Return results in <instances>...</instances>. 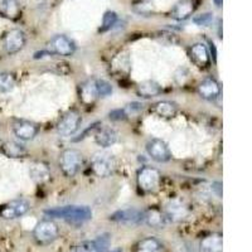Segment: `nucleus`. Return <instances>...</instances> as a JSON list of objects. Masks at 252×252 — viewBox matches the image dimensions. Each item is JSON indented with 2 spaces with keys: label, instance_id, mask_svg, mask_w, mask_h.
<instances>
[{
  "label": "nucleus",
  "instance_id": "obj_1",
  "mask_svg": "<svg viewBox=\"0 0 252 252\" xmlns=\"http://www.w3.org/2000/svg\"><path fill=\"white\" fill-rule=\"evenodd\" d=\"M48 217L67 220L71 223H83L92 218V211L87 206H63L44 211Z\"/></svg>",
  "mask_w": 252,
  "mask_h": 252
},
{
  "label": "nucleus",
  "instance_id": "obj_2",
  "mask_svg": "<svg viewBox=\"0 0 252 252\" xmlns=\"http://www.w3.org/2000/svg\"><path fill=\"white\" fill-rule=\"evenodd\" d=\"M83 157L78 150L67 149L62 153L60 159V168L66 177H75L82 166Z\"/></svg>",
  "mask_w": 252,
  "mask_h": 252
},
{
  "label": "nucleus",
  "instance_id": "obj_3",
  "mask_svg": "<svg viewBox=\"0 0 252 252\" xmlns=\"http://www.w3.org/2000/svg\"><path fill=\"white\" fill-rule=\"evenodd\" d=\"M60 229L52 220H43L38 222L33 231V237L38 245H49L57 240Z\"/></svg>",
  "mask_w": 252,
  "mask_h": 252
},
{
  "label": "nucleus",
  "instance_id": "obj_4",
  "mask_svg": "<svg viewBox=\"0 0 252 252\" xmlns=\"http://www.w3.org/2000/svg\"><path fill=\"white\" fill-rule=\"evenodd\" d=\"M115 159L111 154H106V153H97L92 158V170L97 177L106 178L112 174L115 170Z\"/></svg>",
  "mask_w": 252,
  "mask_h": 252
},
{
  "label": "nucleus",
  "instance_id": "obj_5",
  "mask_svg": "<svg viewBox=\"0 0 252 252\" xmlns=\"http://www.w3.org/2000/svg\"><path fill=\"white\" fill-rule=\"evenodd\" d=\"M160 183V173L159 170L145 166L138 173V186L144 192H154Z\"/></svg>",
  "mask_w": 252,
  "mask_h": 252
},
{
  "label": "nucleus",
  "instance_id": "obj_6",
  "mask_svg": "<svg viewBox=\"0 0 252 252\" xmlns=\"http://www.w3.org/2000/svg\"><path fill=\"white\" fill-rule=\"evenodd\" d=\"M49 53L52 55L62 56V57H68L72 56L76 51V46L73 40L63 34L55 35L49 42Z\"/></svg>",
  "mask_w": 252,
  "mask_h": 252
},
{
  "label": "nucleus",
  "instance_id": "obj_7",
  "mask_svg": "<svg viewBox=\"0 0 252 252\" xmlns=\"http://www.w3.org/2000/svg\"><path fill=\"white\" fill-rule=\"evenodd\" d=\"M146 152L153 160L158 163H166L172 159V153L169 148L160 139H152L146 144Z\"/></svg>",
  "mask_w": 252,
  "mask_h": 252
},
{
  "label": "nucleus",
  "instance_id": "obj_8",
  "mask_svg": "<svg viewBox=\"0 0 252 252\" xmlns=\"http://www.w3.org/2000/svg\"><path fill=\"white\" fill-rule=\"evenodd\" d=\"M81 115L77 111H69L66 115H63L60 123L57 125V131L61 136H71L78 130L81 125Z\"/></svg>",
  "mask_w": 252,
  "mask_h": 252
},
{
  "label": "nucleus",
  "instance_id": "obj_9",
  "mask_svg": "<svg viewBox=\"0 0 252 252\" xmlns=\"http://www.w3.org/2000/svg\"><path fill=\"white\" fill-rule=\"evenodd\" d=\"M110 220H114V222H118V223L132 226V224L143 223L144 212L138 208L119 209V211H116V212L110 216Z\"/></svg>",
  "mask_w": 252,
  "mask_h": 252
},
{
  "label": "nucleus",
  "instance_id": "obj_10",
  "mask_svg": "<svg viewBox=\"0 0 252 252\" xmlns=\"http://www.w3.org/2000/svg\"><path fill=\"white\" fill-rule=\"evenodd\" d=\"M26 42V34H24L23 31L12 29V31L6 33L5 38H4V48H5L6 53L14 55V53H18V52L24 48Z\"/></svg>",
  "mask_w": 252,
  "mask_h": 252
},
{
  "label": "nucleus",
  "instance_id": "obj_11",
  "mask_svg": "<svg viewBox=\"0 0 252 252\" xmlns=\"http://www.w3.org/2000/svg\"><path fill=\"white\" fill-rule=\"evenodd\" d=\"M13 132L18 139L23 141L33 140L39 132L37 124L27 120H18L13 124Z\"/></svg>",
  "mask_w": 252,
  "mask_h": 252
},
{
  "label": "nucleus",
  "instance_id": "obj_12",
  "mask_svg": "<svg viewBox=\"0 0 252 252\" xmlns=\"http://www.w3.org/2000/svg\"><path fill=\"white\" fill-rule=\"evenodd\" d=\"M29 208L31 207H29V203L27 201H24V199H15V201H12L6 206H4L0 215L5 220H15V218H19L26 215L29 211Z\"/></svg>",
  "mask_w": 252,
  "mask_h": 252
},
{
  "label": "nucleus",
  "instance_id": "obj_13",
  "mask_svg": "<svg viewBox=\"0 0 252 252\" xmlns=\"http://www.w3.org/2000/svg\"><path fill=\"white\" fill-rule=\"evenodd\" d=\"M110 245V236L101 235L97 238L82 242L76 247L75 252H106Z\"/></svg>",
  "mask_w": 252,
  "mask_h": 252
},
{
  "label": "nucleus",
  "instance_id": "obj_14",
  "mask_svg": "<svg viewBox=\"0 0 252 252\" xmlns=\"http://www.w3.org/2000/svg\"><path fill=\"white\" fill-rule=\"evenodd\" d=\"M198 94L204 100H215L220 96V87L218 82L213 78H207L202 81L198 86Z\"/></svg>",
  "mask_w": 252,
  "mask_h": 252
},
{
  "label": "nucleus",
  "instance_id": "obj_15",
  "mask_svg": "<svg viewBox=\"0 0 252 252\" xmlns=\"http://www.w3.org/2000/svg\"><path fill=\"white\" fill-rule=\"evenodd\" d=\"M195 9L194 0H181L174 5L170 12V17L175 20H186L193 14Z\"/></svg>",
  "mask_w": 252,
  "mask_h": 252
},
{
  "label": "nucleus",
  "instance_id": "obj_16",
  "mask_svg": "<svg viewBox=\"0 0 252 252\" xmlns=\"http://www.w3.org/2000/svg\"><path fill=\"white\" fill-rule=\"evenodd\" d=\"M148 226L153 228H163L168 223V217L165 213H163L160 209L150 208L146 212H144V220Z\"/></svg>",
  "mask_w": 252,
  "mask_h": 252
},
{
  "label": "nucleus",
  "instance_id": "obj_17",
  "mask_svg": "<svg viewBox=\"0 0 252 252\" xmlns=\"http://www.w3.org/2000/svg\"><path fill=\"white\" fill-rule=\"evenodd\" d=\"M222 247H223V241L220 233L206 236L199 244L201 252H222Z\"/></svg>",
  "mask_w": 252,
  "mask_h": 252
},
{
  "label": "nucleus",
  "instance_id": "obj_18",
  "mask_svg": "<svg viewBox=\"0 0 252 252\" xmlns=\"http://www.w3.org/2000/svg\"><path fill=\"white\" fill-rule=\"evenodd\" d=\"M118 132L111 127H100L94 134V140L102 148H109L118 141Z\"/></svg>",
  "mask_w": 252,
  "mask_h": 252
},
{
  "label": "nucleus",
  "instance_id": "obj_19",
  "mask_svg": "<svg viewBox=\"0 0 252 252\" xmlns=\"http://www.w3.org/2000/svg\"><path fill=\"white\" fill-rule=\"evenodd\" d=\"M190 52V57L192 60L197 63L199 67H207L211 62V57H209L208 49L203 43H195L190 47L189 49Z\"/></svg>",
  "mask_w": 252,
  "mask_h": 252
},
{
  "label": "nucleus",
  "instance_id": "obj_20",
  "mask_svg": "<svg viewBox=\"0 0 252 252\" xmlns=\"http://www.w3.org/2000/svg\"><path fill=\"white\" fill-rule=\"evenodd\" d=\"M136 92H138V94L140 96V97H145V98L155 97V96L161 94V86L158 82H155V81L148 80L139 83Z\"/></svg>",
  "mask_w": 252,
  "mask_h": 252
},
{
  "label": "nucleus",
  "instance_id": "obj_21",
  "mask_svg": "<svg viewBox=\"0 0 252 252\" xmlns=\"http://www.w3.org/2000/svg\"><path fill=\"white\" fill-rule=\"evenodd\" d=\"M153 111L157 115L165 119L174 118L178 112V106L172 101H159L154 105Z\"/></svg>",
  "mask_w": 252,
  "mask_h": 252
},
{
  "label": "nucleus",
  "instance_id": "obj_22",
  "mask_svg": "<svg viewBox=\"0 0 252 252\" xmlns=\"http://www.w3.org/2000/svg\"><path fill=\"white\" fill-rule=\"evenodd\" d=\"M31 177L32 179L37 183H44L49 179L51 177V172H49V168L47 164L42 163V161H37L33 165L31 166Z\"/></svg>",
  "mask_w": 252,
  "mask_h": 252
},
{
  "label": "nucleus",
  "instance_id": "obj_23",
  "mask_svg": "<svg viewBox=\"0 0 252 252\" xmlns=\"http://www.w3.org/2000/svg\"><path fill=\"white\" fill-rule=\"evenodd\" d=\"M136 252H163V245L154 237H146L136 245Z\"/></svg>",
  "mask_w": 252,
  "mask_h": 252
},
{
  "label": "nucleus",
  "instance_id": "obj_24",
  "mask_svg": "<svg viewBox=\"0 0 252 252\" xmlns=\"http://www.w3.org/2000/svg\"><path fill=\"white\" fill-rule=\"evenodd\" d=\"M168 220H181L188 215V211H187L186 207L182 203H177V202H173L165 212Z\"/></svg>",
  "mask_w": 252,
  "mask_h": 252
},
{
  "label": "nucleus",
  "instance_id": "obj_25",
  "mask_svg": "<svg viewBox=\"0 0 252 252\" xmlns=\"http://www.w3.org/2000/svg\"><path fill=\"white\" fill-rule=\"evenodd\" d=\"M80 97L85 103H92L98 97L97 91H96V86H94V81L87 82L86 85H83V86L81 87Z\"/></svg>",
  "mask_w": 252,
  "mask_h": 252
},
{
  "label": "nucleus",
  "instance_id": "obj_26",
  "mask_svg": "<svg viewBox=\"0 0 252 252\" xmlns=\"http://www.w3.org/2000/svg\"><path fill=\"white\" fill-rule=\"evenodd\" d=\"M3 152L9 158H22L27 154V150L23 145L13 143V141H8L4 144Z\"/></svg>",
  "mask_w": 252,
  "mask_h": 252
},
{
  "label": "nucleus",
  "instance_id": "obj_27",
  "mask_svg": "<svg viewBox=\"0 0 252 252\" xmlns=\"http://www.w3.org/2000/svg\"><path fill=\"white\" fill-rule=\"evenodd\" d=\"M0 12L8 18H15L19 14V5L15 0H4L0 4Z\"/></svg>",
  "mask_w": 252,
  "mask_h": 252
},
{
  "label": "nucleus",
  "instance_id": "obj_28",
  "mask_svg": "<svg viewBox=\"0 0 252 252\" xmlns=\"http://www.w3.org/2000/svg\"><path fill=\"white\" fill-rule=\"evenodd\" d=\"M15 86V78L12 73H0V94L12 91Z\"/></svg>",
  "mask_w": 252,
  "mask_h": 252
},
{
  "label": "nucleus",
  "instance_id": "obj_29",
  "mask_svg": "<svg viewBox=\"0 0 252 252\" xmlns=\"http://www.w3.org/2000/svg\"><path fill=\"white\" fill-rule=\"evenodd\" d=\"M118 22V14L115 12H106L102 18V24H101L100 32H107L112 28Z\"/></svg>",
  "mask_w": 252,
  "mask_h": 252
},
{
  "label": "nucleus",
  "instance_id": "obj_30",
  "mask_svg": "<svg viewBox=\"0 0 252 252\" xmlns=\"http://www.w3.org/2000/svg\"><path fill=\"white\" fill-rule=\"evenodd\" d=\"M94 86H96L97 94L101 97H106V96H110L112 94L111 83L107 82L106 80H96L94 81Z\"/></svg>",
  "mask_w": 252,
  "mask_h": 252
},
{
  "label": "nucleus",
  "instance_id": "obj_31",
  "mask_svg": "<svg viewBox=\"0 0 252 252\" xmlns=\"http://www.w3.org/2000/svg\"><path fill=\"white\" fill-rule=\"evenodd\" d=\"M212 14L211 13H206V14H201L194 18V23L199 27H208L212 23Z\"/></svg>",
  "mask_w": 252,
  "mask_h": 252
},
{
  "label": "nucleus",
  "instance_id": "obj_32",
  "mask_svg": "<svg viewBox=\"0 0 252 252\" xmlns=\"http://www.w3.org/2000/svg\"><path fill=\"white\" fill-rule=\"evenodd\" d=\"M134 9L139 14H149L153 10V4L149 1H140L139 4H135Z\"/></svg>",
  "mask_w": 252,
  "mask_h": 252
},
{
  "label": "nucleus",
  "instance_id": "obj_33",
  "mask_svg": "<svg viewBox=\"0 0 252 252\" xmlns=\"http://www.w3.org/2000/svg\"><path fill=\"white\" fill-rule=\"evenodd\" d=\"M127 118V114H126L125 110H115V111L110 112V119L111 120H125Z\"/></svg>",
  "mask_w": 252,
  "mask_h": 252
},
{
  "label": "nucleus",
  "instance_id": "obj_34",
  "mask_svg": "<svg viewBox=\"0 0 252 252\" xmlns=\"http://www.w3.org/2000/svg\"><path fill=\"white\" fill-rule=\"evenodd\" d=\"M220 186H222V184L218 183V182H217V183L213 184V189H215L216 192H217L218 197H222V187H220Z\"/></svg>",
  "mask_w": 252,
  "mask_h": 252
},
{
  "label": "nucleus",
  "instance_id": "obj_35",
  "mask_svg": "<svg viewBox=\"0 0 252 252\" xmlns=\"http://www.w3.org/2000/svg\"><path fill=\"white\" fill-rule=\"evenodd\" d=\"M213 1H215V4L217 6H222V1H223V0H213Z\"/></svg>",
  "mask_w": 252,
  "mask_h": 252
},
{
  "label": "nucleus",
  "instance_id": "obj_36",
  "mask_svg": "<svg viewBox=\"0 0 252 252\" xmlns=\"http://www.w3.org/2000/svg\"><path fill=\"white\" fill-rule=\"evenodd\" d=\"M106 252H123L120 249H116V250H111V251H106Z\"/></svg>",
  "mask_w": 252,
  "mask_h": 252
}]
</instances>
